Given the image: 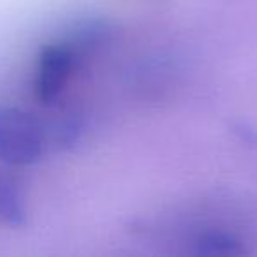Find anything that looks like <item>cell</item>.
Returning <instances> with one entry per match:
<instances>
[{
    "instance_id": "obj_1",
    "label": "cell",
    "mask_w": 257,
    "mask_h": 257,
    "mask_svg": "<svg viewBox=\"0 0 257 257\" xmlns=\"http://www.w3.org/2000/svg\"><path fill=\"white\" fill-rule=\"evenodd\" d=\"M48 127L29 111L0 109V161L15 166L34 164L43 157Z\"/></svg>"
},
{
    "instance_id": "obj_2",
    "label": "cell",
    "mask_w": 257,
    "mask_h": 257,
    "mask_svg": "<svg viewBox=\"0 0 257 257\" xmlns=\"http://www.w3.org/2000/svg\"><path fill=\"white\" fill-rule=\"evenodd\" d=\"M79 55L65 41L48 44L39 55L36 72V97L41 104H53L64 92Z\"/></svg>"
},
{
    "instance_id": "obj_3",
    "label": "cell",
    "mask_w": 257,
    "mask_h": 257,
    "mask_svg": "<svg viewBox=\"0 0 257 257\" xmlns=\"http://www.w3.org/2000/svg\"><path fill=\"white\" fill-rule=\"evenodd\" d=\"M197 248L206 255H239L243 252L239 241L227 232H206L197 241Z\"/></svg>"
}]
</instances>
